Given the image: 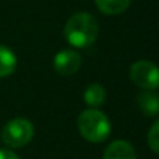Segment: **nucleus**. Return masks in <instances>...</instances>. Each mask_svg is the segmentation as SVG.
<instances>
[{"mask_svg": "<svg viewBox=\"0 0 159 159\" xmlns=\"http://www.w3.org/2000/svg\"><path fill=\"white\" fill-rule=\"evenodd\" d=\"M98 20L89 13H76L64 25V36L75 48H86L98 38Z\"/></svg>", "mask_w": 159, "mask_h": 159, "instance_id": "1", "label": "nucleus"}, {"mask_svg": "<svg viewBox=\"0 0 159 159\" xmlns=\"http://www.w3.org/2000/svg\"><path fill=\"white\" fill-rule=\"evenodd\" d=\"M78 129L86 140L98 143L106 140V137L111 134V122L97 108L86 109L78 117Z\"/></svg>", "mask_w": 159, "mask_h": 159, "instance_id": "2", "label": "nucleus"}, {"mask_svg": "<svg viewBox=\"0 0 159 159\" xmlns=\"http://www.w3.org/2000/svg\"><path fill=\"white\" fill-rule=\"evenodd\" d=\"M34 134V128H33V123L27 119H22V117H17V119H13L10 120L3 131H2V139L3 142L11 147V148H20L24 145H27L31 137Z\"/></svg>", "mask_w": 159, "mask_h": 159, "instance_id": "3", "label": "nucleus"}, {"mask_svg": "<svg viewBox=\"0 0 159 159\" xmlns=\"http://www.w3.org/2000/svg\"><path fill=\"white\" fill-rule=\"evenodd\" d=\"M129 78L139 88H142L145 91H154L157 88V81H159L157 67L151 61L140 59V61H137L131 66Z\"/></svg>", "mask_w": 159, "mask_h": 159, "instance_id": "4", "label": "nucleus"}, {"mask_svg": "<svg viewBox=\"0 0 159 159\" xmlns=\"http://www.w3.org/2000/svg\"><path fill=\"white\" fill-rule=\"evenodd\" d=\"M53 66H55L56 73L62 76H70V75H75L78 69L81 67V56H80L78 52L72 48H64L55 55Z\"/></svg>", "mask_w": 159, "mask_h": 159, "instance_id": "5", "label": "nucleus"}, {"mask_svg": "<svg viewBox=\"0 0 159 159\" xmlns=\"http://www.w3.org/2000/svg\"><path fill=\"white\" fill-rule=\"evenodd\" d=\"M103 159H137L136 151L126 140H114L105 150Z\"/></svg>", "mask_w": 159, "mask_h": 159, "instance_id": "6", "label": "nucleus"}, {"mask_svg": "<svg viewBox=\"0 0 159 159\" xmlns=\"http://www.w3.org/2000/svg\"><path fill=\"white\" fill-rule=\"evenodd\" d=\"M17 66V58L11 48L0 45V78H7L13 75Z\"/></svg>", "mask_w": 159, "mask_h": 159, "instance_id": "7", "label": "nucleus"}, {"mask_svg": "<svg viewBox=\"0 0 159 159\" xmlns=\"http://www.w3.org/2000/svg\"><path fill=\"white\" fill-rule=\"evenodd\" d=\"M136 102L145 116H156L159 111V97L154 92H150V91L140 92Z\"/></svg>", "mask_w": 159, "mask_h": 159, "instance_id": "8", "label": "nucleus"}, {"mask_svg": "<svg viewBox=\"0 0 159 159\" xmlns=\"http://www.w3.org/2000/svg\"><path fill=\"white\" fill-rule=\"evenodd\" d=\"M83 97H84V102H86L91 108H98V106H102V105L105 103V100H106V91H105V88H103L102 84L92 83V84H89V86L84 89Z\"/></svg>", "mask_w": 159, "mask_h": 159, "instance_id": "9", "label": "nucleus"}, {"mask_svg": "<svg viewBox=\"0 0 159 159\" xmlns=\"http://www.w3.org/2000/svg\"><path fill=\"white\" fill-rule=\"evenodd\" d=\"M95 5L103 14L117 16L126 11V8L131 5V0H95Z\"/></svg>", "mask_w": 159, "mask_h": 159, "instance_id": "10", "label": "nucleus"}, {"mask_svg": "<svg viewBox=\"0 0 159 159\" xmlns=\"http://www.w3.org/2000/svg\"><path fill=\"white\" fill-rule=\"evenodd\" d=\"M148 145L154 153H159V122H154L148 133Z\"/></svg>", "mask_w": 159, "mask_h": 159, "instance_id": "11", "label": "nucleus"}, {"mask_svg": "<svg viewBox=\"0 0 159 159\" xmlns=\"http://www.w3.org/2000/svg\"><path fill=\"white\" fill-rule=\"evenodd\" d=\"M0 159H19V156L11 150H0Z\"/></svg>", "mask_w": 159, "mask_h": 159, "instance_id": "12", "label": "nucleus"}]
</instances>
